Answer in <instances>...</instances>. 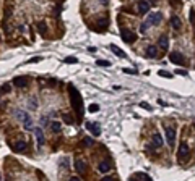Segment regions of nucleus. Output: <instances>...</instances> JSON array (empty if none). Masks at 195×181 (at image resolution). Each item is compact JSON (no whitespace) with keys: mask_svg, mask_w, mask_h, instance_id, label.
<instances>
[{"mask_svg":"<svg viewBox=\"0 0 195 181\" xmlns=\"http://www.w3.org/2000/svg\"><path fill=\"white\" fill-rule=\"evenodd\" d=\"M109 49H111V50H112V52H114V54H115V55H117V57H120V58H122V57H124V58H125V54H124V52H122L120 49H119V47H117V45H114V44H111V47H109Z\"/></svg>","mask_w":195,"mask_h":181,"instance_id":"obj_18","label":"nucleus"},{"mask_svg":"<svg viewBox=\"0 0 195 181\" xmlns=\"http://www.w3.org/2000/svg\"><path fill=\"white\" fill-rule=\"evenodd\" d=\"M77 62H78V60L75 57H67L65 58V63H77Z\"/></svg>","mask_w":195,"mask_h":181,"instance_id":"obj_27","label":"nucleus"},{"mask_svg":"<svg viewBox=\"0 0 195 181\" xmlns=\"http://www.w3.org/2000/svg\"><path fill=\"white\" fill-rule=\"evenodd\" d=\"M190 23L195 25V11L193 10H190Z\"/></svg>","mask_w":195,"mask_h":181,"instance_id":"obj_28","label":"nucleus"},{"mask_svg":"<svg viewBox=\"0 0 195 181\" xmlns=\"http://www.w3.org/2000/svg\"><path fill=\"white\" fill-rule=\"evenodd\" d=\"M101 181H115L114 178H111V176H104V178H102Z\"/></svg>","mask_w":195,"mask_h":181,"instance_id":"obj_33","label":"nucleus"},{"mask_svg":"<svg viewBox=\"0 0 195 181\" xmlns=\"http://www.w3.org/2000/svg\"><path fill=\"white\" fill-rule=\"evenodd\" d=\"M13 84L17 87H26L28 86V78H25V76H18V78L13 79Z\"/></svg>","mask_w":195,"mask_h":181,"instance_id":"obj_9","label":"nucleus"},{"mask_svg":"<svg viewBox=\"0 0 195 181\" xmlns=\"http://www.w3.org/2000/svg\"><path fill=\"white\" fill-rule=\"evenodd\" d=\"M129 181H137V180H129Z\"/></svg>","mask_w":195,"mask_h":181,"instance_id":"obj_39","label":"nucleus"},{"mask_svg":"<svg viewBox=\"0 0 195 181\" xmlns=\"http://www.w3.org/2000/svg\"><path fill=\"white\" fill-rule=\"evenodd\" d=\"M176 74H182V76H187L189 73H187V71H184V70H176Z\"/></svg>","mask_w":195,"mask_h":181,"instance_id":"obj_31","label":"nucleus"},{"mask_svg":"<svg viewBox=\"0 0 195 181\" xmlns=\"http://www.w3.org/2000/svg\"><path fill=\"white\" fill-rule=\"evenodd\" d=\"M101 3L102 5H107V0H101Z\"/></svg>","mask_w":195,"mask_h":181,"instance_id":"obj_38","label":"nucleus"},{"mask_svg":"<svg viewBox=\"0 0 195 181\" xmlns=\"http://www.w3.org/2000/svg\"><path fill=\"white\" fill-rule=\"evenodd\" d=\"M160 47H163L164 50H168L169 41H168V37H166V36H161V37H160Z\"/></svg>","mask_w":195,"mask_h":181,"instance_id":"obj_19","label":"nucleus"},{"mask_svg":"<svg viewBox=\"0 0 195 181\" xmlns=\"http://www.w3.org/2000/svg\"><path fill=\"white\" fill-rule=\"evenodd\" d=\"M86 128L93 133L94 136H99L101 134V128H99V124L98 123H94V121H86Z\"/></svg>","mask_w":195,"mask_h":181,"instance_id":"obj_7","label":"nucleus"},{"mask_svg":"<svg viewBox=\"0 0 195 181\" xmlns=\"http://www.w3.org/2000/svg\"><path fill=\"white\" fill-rule=\"evenodd\" d=\"M142 178L145 180V181H153V180H151V178H148V176H145V175H142Z\"/></svg>","mask_w":195,"mask_h":181,"instance_id":"obj_36","label":"nucleus"},{"mask_svg":"<svg viewBox=\"0 0 195 181\" xmlns=\"http://www.w3.org/2000/svg\"><path fill=\"white\" fill-rule=\"evenodd\" d=\"M120 36H122V41H125L127 44H132L135 41V34L132 33V31H129V29H122Z\"/></svg>","mask_w":195,"mask_h":181,"instance_id":"obj_5","label":"nucleus"},{"mask_svg":"<svg viewBox=\"0 0 195 181\" xmlns=\"http://www.w3.org/2000/svg\"><path fill=\"white\" fill-rule=\"evenodd\" d=\"M17 115H18V118L21 120V121H23V120H25V116H26V113H25V112H17Z\"/></svg>","mask_w":195,"mask_h":181,"instance_id":"obj_29","label":"nucleus"},{"mask_svg":"<svg viewBox=\"0 0 195 181\" xmlns=\"http://www.w3.org/2000/svg\"><path fill=\"white\" fill-rule=\"evenodd\" d=\"M146 55H148L150 58H156L158 57V49L154 45H150L148 49H146Z\"/></svg>","mask_w":195,"mask_h":181,"instance_id":"obj_15","label":"nucleus"},{"mask_svg":"<svg viewBox=\"0 0 195 181\" xmlns=\"http://www.w3.org/2000/svg\"><path fill=\"white\" fill-rule=\"evenodd\" d=\"M98 170L101 171V173H107V171L111 170V163H109V162H106V160H104V162H101V163H99Z\"/></svg>","mask_w":195,"mask_h":181,"instance_id":"obj_17","label":"nucleus"},{"mask_svg":"<svg viewBox=\"0 0 195 181\" xmlns=\"http://www.w3.org/2000/svg\"><path fill=\"white\" fill-rule=\"evenodd\" d=\"M124 73H130V74H133V73H135V70H124Z\"/></svg>","mask_w":195,"mask_h":181,"instance_id":"obj_35","label":"nucleus"},{"mask_svg":"<svg viewBox=\"0 0 195 181\" xmlns=\"http://www.w3.org/2000/svg\"><path fill=\"white\" fill-rule=\"evenodd\" d=\"M169 60L172 63H176V65H184V63H185V57L181 54V52H174V54H171Z\"/></svg>","mask_w":195,"mask_h":181,"instance_id":"obj_3","label":"nucleus"},{"mask_svg":"<svg viewBox=\"0 0 195 181\" xmlns=\"http://www.w3.org/2000/svg\"><path fill=\"white\" fill-rule=\"evenodd\" d=\"M171 26L174 28V29H181V26H182V23H181V18L179 16H171Z\"/></svg>","mask_w":195,"mask_h":181,"instance_id":"obj_12","label":"nucleus"},{"mask_svg":"<svg viewBox=\"0 0 195 181\" xmlns=\"http://www.w3.org/2000/svg\"><path fill=\"white\" fill-rule=\"evenodd\" d=\"M34 134H36V139H38V146L41 147L44 144V133H42L41 128H36L34 130Z\"/></svg>","mask_w":195,"mask_h":181,"instance_id":"obj_10","label":"nucleus"},{"mask_svg":"<svg viewBox=\"0 0 195 181\" xmlns=\"http://www.w3.org/2000/svg\"><path fill=\"white\" fill-rule=\"evenodd\" d=\"M70 181H80V178H77V176H73V178H72Z\"/></svg>","mask_w":195,"mask_h":181,"instance_id":"obj_37","label":"nucleus"},{"mask_svg":"<svg viewBox=\"0 0 195 181\" xmlns=\"http://www.w3.org/2000/svg\"><path fill=\"white\" fill-rule=\"evenodd\" d=\"M166 139H168L169 146H174V142H176V131L172 128H166Z\"/></svg>","mask_w":195,"mask_h":181,"instance_id":"obj_6","label":"nucleus"},{"mask_svg":"<svg viewBox=\"0 0 195 181\" xmlns=\"http://www.w3.org/2000/svg\"><path fill=\"white\" fill-rule=\"evenodd\" d=\"M83 144H85L86 147H91V146H93V139H91V138H85V139H83Z\"/></svg>","mask_w":195,"mask_h":181,"instance_id":"obj_25","label":"nucleus"},{"mask_svg":"<svg viewBox=\"0 0 195 181\" xmlns=\"http://www.w3.org/2000/svg\"><path fill=\"white\" fill-rule=\"evenodd\" d=\"M150 10V3L145 2V0H140L138 2V13H146Z\"/></svg>","mask_w":195,"mask_h":181,"instance_id":"obj_11","label":"nucleus"},{"mask_svg":"<svg viewBox=\"0 0 195 181\" xmlns=\"http://www.w3.org/2000/svg\"><path fill=\"white\" fill-rule=\"evenodd\" d=\"M163 19V15L160 13V11H154V13H150L148 18H146V25L153 26V25H158V23H161Z\"/></svg>","mask_w":195,"mask_h":181,"instance_id":"obj_2","label":"nucleus"},{"mask_svg":"<svg viewBox=\"0 0 195 181\" xmlns=\"http://www.w3.org/2000/svg\"><path fill=\"white\" fill-rule=\"evenodd\" d=\"M146 29H148V25H146V23H145V25H142V28H140L142 33H146Z\"/></svg>","mask_w":195,"mask_h":181,"instance_id":"obj_32","label":"nucleus"},{"mask_svg":"<svg viewBox=\"0 0 195 181\" xmlns=\"http://www.w3.org/2000/svg\"><path fill=\"white\" fill-rule=\"evenodd\" d=\"M11 149L15 152H23V150H26V142L25 141H17V142L11 144Z\"/></svg>","mask_w":195,"mask_h":181,"instance_id":"obj_8","label":"nucleus"},{"mask_svg":"<svg viewBox=\"0 0 195 181\" xmlns=\"http://www.w3.org/2000/svg\"><path fill=\"white\" fill-rule=\"evenodd\" d=\"M29 107L33 108V110H36V108H38V104H36V100H33V99H31V102H29Z\"/></svg>","mask_w":195,"mask_h":181,"instance_id":"obj_30","label":"nucleus"},{"mask_svg":"<svg viewBox=\"0 0 195 181\" xmlns=\"http://www.w3.org/2000/svg\"><path fill=\"white\" fill-rule=\"evenodd\" d=\"M63 121H65L67 124H72V123H73V118H72L69 113H65V115H63Z\"/></svg>","mask_w":195,"mask_h":181,"instance_id":"obj_21","label":"nucleus"},{"mask_svg":"<svg viewBox=\"0 0 195 181\" xmlns=\"http://www.w3.org/2000/svg\"><path fill=\"white\" fill-rule=\"evenodd\" d=\"M60 165H62V167H67V165H69V160H67V159H63L62 162H60Z\"/></svg>","mask_w":195,"mask_h":181,"instance_id":"obj_34","label":"nucleus"},{"mask_svg":"<svg viewBox=\"0 0 195 181\" xmlns=\"http://www.w3.org/2000/svg\"><path fill=\"white\" fill-rule=\"evenodd\" d=\"M50 130H52L54 133H60V123H59V121H52V123H50Z\"/></svg>","mask_w":195,"mask_h":181,"instance_id":"obj_20","label":"nucleus"},{"mask_svg":"<svg viewBox=\"0 0 195 181\" xmlns=\"http://www.w3.org/2000/svg\"><path fill=\"white\" fill-rule=\"evenodd\" d=\"M69 91H70V102H72V107L75 108L78 118H81V115H83V100H81L80 92L77 91V87H75V86H72V84L69 86Z\"/></svg>","mask_w":195,"mask_h":181,"instance_id":"obj_1","label":"nucleus"},{"mask_svg":"<svg viewBox=\"0 0 195 181\" xmlns=\"http://www.w3.org/2000/svg\"><path fill=\"white\" fill-rule=\"evenodd\" d=\"M161 146H163V138H161V134H158V133H156V134L153 136V147L158 149Z\"/></svg>","mask_w":195,"mask_h":181,"instance_id":"obj_13","label":"nucleus"},{"mask_svg":"<svg viewBox=\"0 0 195 181\" xmlns=\"http://www.w3.org/2000/svg\"><path fill=\"white\" fill-rule=\"evenodd\" d=\"M38 29H39V33H41L42 36L46 34V25H44V23H39V25H38Z\"/></svg>","mask_w":195,"mask_h":181,"instance_id":"obj_23","label":"nucleus"},{"mask_svg":"<svg viewBox=\"0 0 195 181\" xmlns=\"http://www.w3.org/2000/svg\"><path fill=\"white\" fill-rule=\"evenodd\" d=\"M23 126H25V130H33V120H31V116L26 113L25 120H23Z\"/></svg>","mask_w":195,"mask_h":181,"instance_id":"obj_16","label":"nucleus"},{"mask_svg":"<svg viewBox=\"0 0 195 181\" xmlns=\"http://www.w3.org/2000/svg\"><path fill=\"white\" fill-rule=\"evenodd\" d=\"M189 146H187V142H181V146H179V152H177V155H179V160H184L187 159V155H189Z\"/></svg>","mask_w":195,"mask_h":181,"instance_id":"obj_4","label":"nucleus"},{"mask_svg":"<svg viewBox=\"0 0 195 181\" xmlns=\"http://www.w3.org/2000/svg\"><path fill=\"white\" fill-rule=\"evenodd\" d=\"M96 65H99V66H111V63L109 62H106V60H98V62H96Z\"/></svg>","mask_w":195,"mask_h":181,"instance_id":"obj_24","label":"nucleus"},{"mask_svg":"<svg viewBox=\"0 0 195 181\" xmlns=\"http://www.w3.org/2000/svg\"><path fill=\"white\" fill-rule=\"evenodd\" d=\"M75 168H77L80 173H85V170H86V165H85V162L83 160H80V159H77L75 160Z\"/></svg>","mask_w":195,"mask_h":181,"instance_id":"obj_14","label":"nucleus"},{"mask_svg":"<svg viewBox=\"0 0 195 181\" xmlns=\"http://www.w3.org/2000/svg\"><path fill=\"white\" fill-rule=\"evenodd\" d=\"M88 110L91 112V113H94V112H98V110H99V105H96V104H93V105H90V107H88Z\"/></svg>","mask_w":195,"mask_h":181,"instance_id":"obj_26","label":"nucleus"},{"mask_svg":"<svg viewBox=\"0 0 195 181\" xmlns=\"http://www.w3.org/2000/svg\"><path fill=\"white\" fill-rule=\"evenodd\" d=\"M158 74L163 76V78H171V76H172L169 71H164V70H160V71H158Z\"/></svg>","mask_w":195,"mask_h":181,"instance_id":"obj_22","label":"nucleus"}]
</instances>
